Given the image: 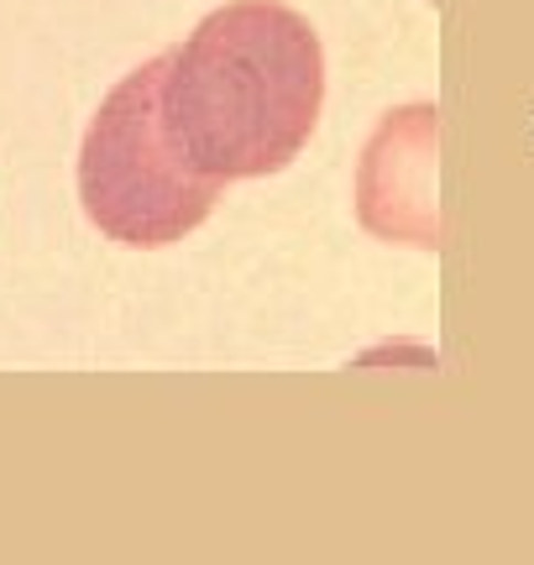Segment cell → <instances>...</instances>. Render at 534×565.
<instances>
[{"label": "cell", "instance_id": "3", "mask_svg": "<svg viewBox=\"0 0 534 565\" xmlns=\"http://www.w3.org/2000/svg\"><path fill=\"white\" fill-rule=\"evenodd\" d=\"M435 131L440 110L430 100H414L383 116L362 147L356 168V221L377 242L435 252L440 246V204H435Z\"/></svg>", "mask_w": 534, "mask_h": 565}, {"label": "cell", "instance_id": "2", "mask_svg": "<svg viewBox=\"0 0 534 565\" xmlns=\"http://www.w3.org/2000/svg\"><path fill=\"white\" fill-rule=\"evenodd\" d=\"M163 58L131 68L100 100L79 147V200L89 225L121 246L158 252L210 221L221 179L194 173L163 126Z\"/></svg>", "mask_w": 534, "mask_h": 565}, {"label": "cell", "instance_id": "1", "mask_svg": "<svg viewBox=\"0 0 534 565\" xmlns=\"http://www.w3.org/2000/svg\"><path fill=\"white\" fill-rule=\"evenodd\" d=\"M163 126L205 179H267L299 158L325 105V47L278 0H231L163 53Z\"/></svg>", "mask_w": 534, "mask_h": 565}]
</instances>
